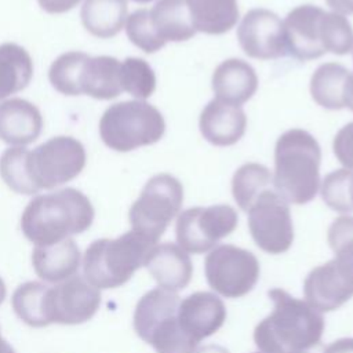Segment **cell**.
Wrapping results in <instances>:
<instances>
[{
	"label": "cell",
	"instance_id": "obj_1",
	"mask_svg": "<svg viewBox=\"0 0 353 353\" xmlns=\"http://www.w3.org/2000/svg\"><path fill=\"white\" fill-rule=\"evenodd\" d=\"M90 199L74 188H65L32 199L21 216V229L34 245H50L85 232L94 221Z\"/></svg>",
	"mask_w": 353,
	"mask_h": 353
},
{
	"label": "cell",
	"instance_id": "obj_2",
	"mask_svg": "<svg viewBox=\"0 0 353 353\" xmlns=\"http://www.w3.org/2000/svg\"><path fill=\"white\" fill-rule=\"evenodd\" d=\"M274 307L255 328L254 339L263 353H296L320 342L324 321L307 302L292 298L285 291H269Z\"/></svg>",
	"mask_w": 353,
	"mask_h": 353
},
{
	"label": "cell",
	"instance_id": "obj_3",
	"mask_svg": "<svg viewBox=\"0 0 353 353\" xmlns=\"http://www.w3.org/2000/svg\"><path fill=\"white\" fill-rule=\"evenodd\" d=\"M283 23L287 54L299 61L316 59L325 52L345 55L352 50L353 29L341 14L303 4L290 11Z\"/></svg>",
	"mask_w": 353,
	"mask_h": 353
},
{
	"label": "cell",
	"instance_id": "obj_4",
	"mask_svg": "<svg viewBox=\"0 0 353 353\" xmlns=\"http://www.w3.org/2000/svg\"><path fill=\"white\" fill-rule=\"evenodd\" d=\"M321 149L316 138L302 128L281 134L274 146V190L292 204H306L320 188Z\"/></svg>",
	"mask_w": 353,
	"mask_h": 353
},
{
	"label": "cell",
	"instance_id": "obj_5",
	"mask_svg": "<svg viewBox=\"0 0 353 353\" xmlns=\"http://www.w3.org/2000/svg\"><path fill=\"white\" fill-rule=\"evenodd\" d=\"M154 245L156 243L134 230L117 239L95 240L83 256L84 279L98 290L120 287L145 265Z\"/></svg>",
	"mask_w": 353,
	"mask_h": 353
},
{
	"label": "cell",
	"instance_id": "obj_6",
	"mask_svg": "<svg viewBox=\"0 0 353 353\" xmlns=\"http://www.w3.org/2000/svg\"><path fill=\"white\" fill-rule=\"evenodd\" d=\"M165 121L159 109L145 101H123L110 105L99 120L102 142L116 152H131L159 142Z\"/></svg>",
	"mask_w": 353,
	"mask_h": 353
},
{
	"label": "cell",
	"instance_id": "obj_7",
	"mask_svg": "<svg viewBox=\"0 0 353 353\" xmlns=\"http://www.w3.org/2000/svg\"><path fill=\"white\" fill-rule=\"evenodd\" d=\"M183 203L182 183L171 174L153 175L130 208L132 230L156 243Z\"/></svg>",
	"mask_w": 353,
	"mask_h": 353
},
{
	"label": "cell",
	"instance_id": "obj_8",
	"mask_svg": "<svg viewBox=\"0 0 353 353\" xmlns=\"http://www.w3.org/2000/svg\"><path fill=\"white\" fill-rule=\"evenodd\" d=\"M83 143L73 137L50 138L26 157V171L34 189H54L74 179L85 167Z\"/></svg>",
	"mask_w": 353,
	"mask_h": 353
},
{
	"label": "cell",
	"instance_id": "obj_9",
	"mask_svg": "<svg viewBox=\"0 0 353 353\" xmlns=\"http://www.w3.org/2000/svg\"><path fill=\"white\" fill-rule=\"evenodd\" d=\"M236 211L226 204L185 210L176 219L175 233L181 248L201 254L212 248L237 226Z\"/></svg>",
	"mask_w": 353,
	"mask_h": 353
},
{
	"label": "cell",
	"instance_id": "obj_10",
	"mask_svg": "<svg viewBox=\"0 0 353 353\" xmlns=\"http://www.w3.org/2000/svg\"><path fill=\"white\" fill-rule=\"evenodd\" d=\"M247 212L248 228L258 247L270 254L288 250L294 239L290 208L274 189L261 193Z\"/></svg>",
	"mask_w": 353,
	"mask_h": 353
},
{
	"label": "cell",
	"instance_id": "obj_11",
	"mask_svg": "<svg viewBox=\"0 0 353 353\" xmlns=\"http://www.w3.org/2000/svg\"><path fill=\"white\" fill-rule=\"evenodd\" d=\"M101 292L84 277L73 276L54 287H48L44 294V316L47 325L66 324L74 325L88 321L98 310Z\"/></svg>",
	"mask_w": 353,
	"mask_h": 353
},
{
	"label": "cell",
	"instance_id": "obj_12",
	"mask_svg": "<svg viewBox=\"0 0 353 353\" xmlns=\"http://www.w3.org/2000/svg\"><path fill=\"white\" fill-rule=\"evenodd\" d=\"M205 274L210 285L222 295L240 296L254 287L258 262L248 251L221 245L207 256Z\"/></svg>",
	"mask_w": 353,
	"mask_h": 353
},
{
	"label": "cell",
	"instance_id": "obj_13",
	"mask_svg": "<svg viewBox=\"0 0 353 353\" xmlns=\"http://www.w3.org/2000/svg\"><path fill=\"white\" fill-rule=\"evenodd\" d=\"M307 303L328 312L353 295V256L338 254L328 263L316 268L305 281Z\"/></svg>",
	"mask_w": 353,
	"mask_h": 353
},
{
	"label": "cell",
	"instance_id": "obj_14",
	"mask_svg": "<svg viewBox=\"0 0 353 353\" xmlns=\"http://www.w3.org/2000/svg\"><path fill=\"white\" fill-rule=\"evenodd\" d=\"M243 51L255 59H277L287 54L284 23L270 10H250L237 28Z\"/></svg>",
	"mask_w": 353,
	"mask_h": 353
},
{
	"label": "cell",
	"instance_id": "obj_15",
	"mask_svg": "<svg viewBox=\"0 0 353 353\" xmlns=\"http://www.w3.org/2000/svg\"><path fill=\"white\" fill-rule=\"evenodd\" d=\"M200 132L215 146H230L241 139L247 127V116L241 106L218 99L210 101L201 110Z\"/></svg>",
	"mask_w": 353,
	"mask_h": 353
},
{
	"label": "cell",
	"instance_id": "obj_16",
	"mask_svg": "<svg viewBox=\"0 0 353 353\" xmlns=\"http://www.w3.org/2000/svg\"><path fill=\"white\" fill-rule=\"evenodd\" d=\"M43 130V116L36 105L22 98L0 102V139L11 146L34 142Z\"/></svg>",
	"mask_w": 353,
	"mask_h": 353
},
{
	"label": "cell",
	"instance_id": "obj_17",
	"mask_svg": "<svg viewBox=\"0 0 353 353\" xmlns=\"http://www.w3.org/2000/svg\"><path fill=\"white\" fill-rule=\"evenodd\" d=\"M178 323L194 342L214 334L225 320L223 303L212 294L196 292L179 302Z\"/></svg>",
	"mask_w": 353,
	"mask_h": 353
},
{
	"label": "cell",
	"instance_id": "obj_18",
	"mask_svg": "<svg viewBox=\"0 0 353 353\" xmlns=\"http://www.w3.org/2000/svg\"><path fill=\"white\" fill-rule=\"evenodd\" d=\"M211 83L215 99L240 106L255 94L258 76L248 62L230 58L215 68Z\"/></svg>",
	"mask_w": 353,
	"mask_h": 353
},
{
	"label": "cell",
	"instance_id": "obj_19",
	"mask_svg": "<svg viewBox=\"0 0 353 353\" xmlns=\"http://www.w3.org/2000/svg\"><path fill=\"white\" fill-rule=\"evenodd\" d=\"M36 274L48 283H62L73 277L81 263V254L72 239L50 245H36L32 252Z\"/></svg>",
	"mask_w": 353,
	"mask_h": 353
},
{
	"label": "cell",
	"instance_id": "obj_20",
	"mask_svg": "<svg viewBox=\"0 0 353 353\" xmlns=\"http://www.w3.org/2000/svg\"><path fill=\"white\" fill-rule=\"evenodd\" d=\"M145 266L164 290L183 288L192 274L189 256L175 244L164 243L154 245L149 252Z\"/></svg>",
	"mask_w": 353,
	"mask_h": 353
},
{
	"label": "cell",
	"instance_id": "obj_21",
	"mask_svg": "<svg viewBox=\"0 0 353 353\" xmlns=\"http://www.w3.org/2000/svg\"><path fill=\"white\" fill-rule=\"evenodd\" d=\"M120 61L114 57H88L80 74V92L95 99L108 101L119 97L123 90L120 84Z\"/></svg>",
	"mask_w": 353,
	"mask_h": 353
},
{
	"label": "cell",
	"instance_id": "obj_22",
	"mask_svg": "<svg viewBox=\"0 0 353 353\" xmlns=\"http://www.w3.org/2000/svg\"><path fill=\"white\" fill-rule=\"evenodd\" d=\"M150 12L152 25L163 41H185L196 34L186 0H157Z\"/></svg>",
	"mask_w": 353,
	"mask_h": 353
},
{
	"label": "cell",
	"instance_id": "obj_23",
	"mask_svg": "<svg viewBox=\"0 0 353 353\" xmlns=\"http://www.w3.org/2000/svg\"><path fill=\"white\" fill-rule=\"evenodd\" d=\"M125 0H85L80 18L85 30L99 39L116 36L127 21Z\"/></svg>",
	"mask_w": 353,
	"mask_h": 353
},
{
	"label": "cell",
	"instance_id": "obj_24",
	"mask_svg": "<svg viewBox=\"0 0 353 353\" xmlns=\"http://www.w3.org/2000/svg\"><path fill=\"white\" fill-rule=\"evenodd\" d=\"M196 32L223 34L239 19L237 0H186Z\"/></svg>",
	"mask_w": 353,
	"mask_h": 353
},
{
	"label": "cell",
	"instance_id": "obj_25",
	"mask_svg": "<svg viewBox=\"0 0 353 353\" xmlns=\"http://www.w3.org/2000/svg\"><path fill=\"white\" fill-rule=\"evenodd\" d=\"M33 76L29 52L15 44H0V101L26 88Z\"/></svg>",
	"mask_w": 353,
	"mask_h": 353
},
{
	"label": "cell",
	"instance_id": "obj_26",
	"mask_svg": "<svg viewBox=\"0 0 353 353\" xmlns=\"http://www.w3.org/2000/svg\"><path fill=\"white\" fill-rule=\"evenodd\" d=\"M350 70L336 62L320 65L310 79V94L314 102L330 110L345 108L343 92Z\"/></svg>",
	"mask_w": 353,
	"mask_h": 353
},
{
	"label": "cell",
	"instance_id": "obj_27",
	"mask_svg": "<svg viewBox=\"0 0 353 353\" xmlns=\"http://www.w3.org/2000/svg\"><path fill=\"white\" fill-rule=\"evenodd\" d=\"M269 189H274L273 175L268 167L258 163L243 164L232 179L233 197L237 205L245 212L256 197Z\"/></svg>",
	"mask_w": 353,
	"mask_h": 353
},
{
	"label": "cell",
	"instance_id": "obj_28",
	"mask_svg": "<svg viewBox=\"0 0 353 353\" xmlns=\"http://www.w3.org/2000/svg\"><path fill=\"white\" fill-rule=\"evenodd\" d=\"M90 55L81 51H69L61 54L50 66L48 80L61 94L68 97L81 95L80 74L84 62Z\"/></svg>",
	"mask_w": 353,
	"mask_h": 353
},
{
	"label": "cell",
	"instance_id": "obj_29",
	"mask_svg": "<svg viewBox=\"0 0 353 353\" xmlns=\"http://www.w3.org/2000/svg\"><path fill=\"white\" fill-rule=\"evenodd\" d=\"M47 285L39 281H28L21 284L12 294L11 305L15 314L30 327H46L44 316V294Z\"/></svg>",
	"mask_w": 353,
	"mask_h": 353
},
{
	"label": "cell",
	"instance_id": "obj_30",
	"mask_svg": "<svg viewBox=\"0 0 353 353\" xmlns=\"http://www.w3.org/2000/svg\"><path fill=\"white\" fill-rule=\"evenodd\" d=\"M120 84L123 91L143 101L154 92L156 76L145 59L128 57L120 63Z\"/></svg>",
	"mask_w": 353,
	"mask_h": 353
},
{
	"label": "cell",
	"instance_id": "obj_31",
	"mask_svg": "<svg viewBox=\"0 0 353 353\" xmlns=\"http://www.w3.org/2000/svg\"><path fill=\"white\" fill-rule=\"evenodd\" d=\"M29 150L23 146H11L0 156V176L15 193L34 194L37 190L29 179L26 171V157Z\"/></svg>",
	"mask_w": 353,
	"mask_h": 353
},
{
	"label": "cell",
	"instance_id": "obj_32",
	"mask_svg": "<svg viewBox=\"0 0 353 353\" xmlns=\"http://www.w3.org/2000/svg\"><path fill=\"white\" fill-rule=\"evenodd\" d=\"M125 33L130 41L146 54H153L165 46V41L156 33L150 21V12L146 8L137 10L127 17Z\"/></svg>",
	"mask_w": 353,
	"mask_h": 353
},
{
	"label": "cell",
	"instance_id": "obj_33",
	"mask_svg": "<svg viewBox=\"0 0 353 353\" xmlns=\"http://www.w3.org/2000/svg\"><path fill=\"white\" fill-rule=\"evenodd\" d=\"M352 170L341 168L325 175L321 183V197L324 203L338 212H352L353 205L349 196V182Z\"/></svg>",
	"mask_w": 353,
	"mask_h": 353
},
{
	"label": "cell",
	"instance_id": "obj_34",
	"mask_svg": "<svg viewBox=\"0 0 353 353\" xmlns=\"http://www.w3.org/2000/svg\"><path fill=\"white\" fill-rule=\"evenodd\" d=\"M336 160L347 170H353V121L343 125L335 135L332 143Z\"/></svg>",
	"mask_w": 353,
	"mask_h": 353
},
{
	"label": "cell",
	"instance_id": "obj_35",
	"mask_svg": "<svg viewBox=\"0 0 353 353\" xmlns=\"http://www.w3.org/2000/svg\"><path fill=\"white\" fill-rule=\"evenodd\" d=\"M81 0H37L40 8L48 14H63L74 8Z\"/></svg>",
	"mask_w": 353,
	"mask_h": 353
},
{
	"label": "cell",
	"instance_id": "obj_36",
	"mask_svg": "<svg viewBox=\"0 0 353 353\" xmlns=\"http://www.w3.org/2000/svg\"><path fill=\"white\" fill-rule=\"evenodd\" d=\"M325 3L336 14H341V15L353 14V0H325Z\"/></svg>",
	"mask_w": 353,
	"mask_h": 353
},
{
	"label": "cell",
	"instance_id": "obj_37",
	"mask_svg": "<svg viewBox=\"0 0 353 353\" xmlns=\"http://www.w3.org/2000/svg\"><path fill=\"white\" fill-rule=\"evenodd\" d=\"M324 353H353V339H341L324 349Z\"/></svg>",
	"mask_w": 353,
	"mask_h": 353
},
{
	"label": "cell",
	"instance_id": "obj_38",
	"mask_svg": "<svg viewBox=\"0 0 353 353\" xmlns=\"http://www.w3.org/2000/svg\"><path fill=\"white\" fill-rule=\"evenodd\" d=\"M343 103H345V108H349L353 112V73H350L345 85Z\"/></svg>",
	"mask_w": 353,
	"mask_h": 353
},
{
	"label": "cell",
	"instance_id": "obj_39",
	"mask_svg": "<svg viewBox=\"0 0 353 353\" xmlns=\"http://www.w3.org/2000/svg\"><path fill=\"white\" fill-rule=\"evenodd\" d=\"M324 346L319 342V343H316V345H313V346H310V347H306V349H302V350H299V352H296V353H324Z\"/></svg>",
	"mask_w": 353,
	"mask_h": 353
},
{
	"label": "cell",
	"instance_id": "obj_40",
	"mask_svg": "<svg viewBox=\"0 0 353 353\" xmlns=\"http://www.w3.org/2000/svg\"><path fill=\"white\" fill-rule=\"evenodd\" d=\"M0 353H15L12 346L0 334Z\"/></svg>",
	"mask_w": 353,
	"mask_h": 353
},
{
	"label": "cell",
	"instance_id": "obj_41",
	"mask_svg": "<svg viewBox=\"0 0 353 353\" xmlns=\"http://www.w3.org/2000/svg\"><path fill=\"white\" fill-rule=\"evenodd\" d=\"M197 353H228V352L219 346H207V347L199 350Z\"/></svg>",
	"mask_w": 353,
	"mask_h": 353
},
{
	"label": "cell",
	"instance_id": "obj_42",
	"mask_svg": "<svg viewBox=\"0 0 353 353\" xmlns=\"http://www.w3.org/2000/svg\"><path fill=\"white\" fill-rule=\"evenodd\" d=\"M6 295H7V290H6V284H4V281H3V279L0 277V305L3 303V301H4V298H6Z\"/></svg>",
	"mask_w": 353,
	"mask_h": 353
},
{
	"label": "cell",
	"instance_id": "obj_43",
	"mask_svg": "<svg viewBox=\"0 0 353 353\" xmlns=\"http://www.w3.org/2000/svg\"><path fill=\"white\" fill-rule=\"evenodd\" d=\"M349 196H350V203L353 205V171L350 175V182H349Z\"/></svg>",
	"mask_w": 353,
	"mask_h": 353
},
{
	"label": "cell",
	"instance_id": "obj_44",
	"mask_svg": "<svg viewBox=\"0 0 353 353\" xmlns=\"http://www.w3.org/2000/svg\"><path fill=\"white\" fill-rule=\"evenodd\" d=\"M131 1H135V3H141V4H145V3H149L152 0H131Z\"/></svg>",
	"mask_w": 353,
	"mask_h": 353
}]
</instances>
